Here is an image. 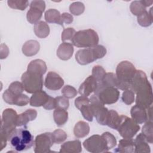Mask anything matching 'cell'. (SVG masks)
Masks as SVG:
<instances>
[{
  "label": "cell",
  "mask_w": 153,
  "mask_h": 153,
  "mask_svg": "<svg viewBox=\"0 0 153 153\" xmlns=\"http://www.w3.org/2000/svg\"><path fill=\"white\" fill-rule=\"evenodd\" d=\"M8 141L11 146L16 151L29 149L33 145V137L26 128H16L8 136Z\"/></svg>",
  "instance_id": "6da1fadb"
},
{
  "label": "cell",
  "mask_w": 153,
  "mask_h": 153,
  "mask_svg": "<svg viewBox=\"0 0 153 153\" xmlns=\"http://www.w3.org/2000/svg\"><path fill=\"white\" fill-rule=\"evenodd\" d=\"M136 71L134 65L129 61L124 60L118 63L115 73L119 82L118 88L122 90L130 89V82Z\"/></svg>",
  "instance_id": "7a4b0ae2"
},
{
  "label": "cell",
  "mask_w": 153,
  "mask_h": 153,
  "mask_svg": "<svg viewBox=\"0 0 153 153\" xmlns=\"http://www.w3.org/2000/svg\"><path fill=\"white\" fill-rule=\"evenodd\" d=\"M106 54V48L102 45H97L91 48L78 50L75 54V59L79 65H86L103 58Z\"/></svg>",
  "instance_id": "3957f363"
},
{
  "label": "cell",
  "mask_w": 153,
  "mask_h": 153,
  "mask_svg": "<svg viewBox=\"0 0 153 153\" xmlns=\"http://www.w3.org/2000/svg\"><path fill=\"white\" fill-rule=\"evenodd\" d=\"M99 41L97 32L91 29L76 32L72 39V44L78 48H91L98 45Z\"/></svg>",
  "instance_id": "277c9868"
},
{
  "label": "cell",
  "mask_w": 153,
  "mask_h": 153,
  "mask_svg": "<svg viewBox=\"0 0 153 153\" xmlns=\"http://www.w3.org/2000/svg\"><path fill=\"white\" fill-rule=\"evenodd\" d=\"M116 130L122 137L131 139L139 131L140 126L131 118L121 115Z\"/></svg>",
  "instance_id": "5b68a950"
},
{
  "label": "cell",
  "mask_w": 153,
  "mask_h": 153,
  "mask_svg": "<svg viewBox=\"0 0 153 153\" xmlns=\"http://www.w3.org/2000/svg\"><path fill=\"white\" fill-rule=\"evenodd\" d=\"M94 93L103 105L115 103L120 97V91L117 88L104 86L100 82H97V87Z\"/></svg>",
  "instance_id": "8992f818"
},
{
  "label": "cell",
  "mask_w": 153,
  "mask_h": 153,
  "mask_svg": "<svg viewBox=\"0 0 153 153\" xmlns=\"http://www.w3.org/2000/svg\"><path fill=\"white\" fill-rule=\"evenodd\" d=\"M43 75L31 73L28 71L24 72L21 77L24 90L28 93H34L41 90L43 87Z\"/></svg>",
  "instance_id": "52a82bcc"
},
{
  "label": "cell",
  "mask_w": 153,
  "mask_h": 153,
  "mask_svg": "<svg viewBox=\"0 0 153 153\" xmlns=\"http://www.w3.org/2000/svg\"><path fill=\"white\" fill-rule=\"evenodd\" d=\"M83 146L88 152L91 153H100L108 152L104 139L102 136L94 134L85 140Z\"/></svg>",
  "instance_id": "ba28073f"
},
{
  "label": "cell",
  "mask_w": 153,
  "mask_h": 153,
  "mask_svg": "<svg viewBox=\"0 0 153 153\" xmlns=\"http://www.w3.org/2000/svg\"><path fill=\"white\" fill-rule=\"evenodd\" d=\"M18 114L12 108L5 109L2 114L1 129L3 130L9 136L17 127Z\"/></svg>",
  "instance_id": "9c48e42d"
},
{
  "label": "cell",
  "mask_w": 153,
  "mask_h": 153,
  "mask_svg": "<svg viewBox=\"0 0 153 153\" xmlns=\"http://www.w3.org/2000/svg\"><path fill=\"white\" fill-rule=\"evenodd\" d=\"M136 104L147 109L152 104V88L151 83L148 81L141 87L136 93Z\"/></svg>",
  "instance_id": "30bf717a"
},
{
  "label": "cell",
  "mask_w": 153,
  "mask_h": 153,
  "mask_svg": "<svg viewBox=\"0 0 153 153\" xmlns=\"http://www.w3.org/2000/svg\"><path fill=\"white\" fill-rule=\"evenodd\" d=\"M54 143L52 133L47 132L38 135L34 141V152L36 153H47L51 152L50 148Z\"/></svg>",
  "instance_id": "8fae6325"
},
{
  "label": "cell",
  "mask_w": 153,
  "mask_h": 153,
  "mask_svg": "<svg viewBox=\"0 0 153 153\" xmlns=\"http://www.w3.org/2000/svg\"><path fill=\"white\" fill-rule=\"evenodd\" d=\"M63 84L64 80L58 74L53 71L48 72L44 82L47 88L54 91L58 90L62 87Z\"/></svg>",
  "instance_id": "7c38bea8"
},
{
  "label": "cell",
  "mask_w": 153,
  "mask_h": 153,
  "mask_svg": "<svg viewBox=\"0 0 153 153\" xmlns=\"http://www.w3.org/2000/svg\"><path fill=\"white\" fill-rule=\"evenodd\" d=\"M148 81L146 74L141 70H137L130 82V89L136 93Z\"/></svg>",
  "instance_id": "4fadbf2b"
},
{
  "label": "cell",
  "mask_w": 153,
  "mask_h": 153,
  "mask_svg": "<svg viewBox=\"0 0 153 153\" xmlns=\"http://www.w3.org/2000/svg\"><path fill=\"white\" fill-rule=\"evenodd\" d=\"M97 85V81L92 75H90L88 76L80 85L78 89V92L81 96L87 97L95 91Z\"/></svg>",
  "instance_id": "5bb4252c"
},
{
  "label": "cell",
  "mask_w": 153,
  "mask_h": 153,
  "mask_svg": "<svg viewBox=\"0 0 153 153\" xmlns=\"http://www.w3.org/2000/svg\"><path fill=\"white\" fill-rule=\"evenodd\" d=\"M130 114L131 119L138 124H143L148 121L146 109L136 104L132 106L130 110Z\"/></svg>",
  "instance_id": "9a60e30c"
},
{
  "label": "cell",
  "mask_w": 153,
  "mask_h": 153,
  "mask_svg": "<svg viewBox=\"0 0 153 153\" xmlns=\"http://www.w3.org/2000/svg\"><path fill=\"white\" fill-rule=\"evenodd\" d=\"M74 51V49L72 44L63 42L57 50V56L62 60H68L72 57Z\"/></svg>",
  "instance_id": "2e32d148"
},
{
  "label": "cell",
  "mask_w": 153,
  "mask_h": 153,
  "mask_svg": "<svg viewBox=\"0 0 153 153\" xmlns=\"http://www.w3.org/2000/svg\"><path fill=\"white\" fill-rule=\"evenodd\" d=\"M49 95L43 90L38 91L32 95L30 98V105L35 107L44 106L49 98Z\"/></svg>",
  "instance_id": "e0dca14e"
},
{
  "label": "cell",
  "mask_w": 153,
  "mask_h": 153,
  "mask_svg": "<svg viewBox=\"0 0 153 153\" xmlns=\"http://www.w3.org/2000/svg\"><path fill=\"white\" fill-rule=\"evenodd\" d=\"M37 117V112L33 109H28L24 112L18 115L17 119V127L25 126L29 121L34 120Z\"/></svg>",
  "instance_id": "ac0fdd59"
},
{
  "label": "cell",
  "mask_w": 153,
  "mask_h": 153,
  "mask_svg": "<svg viewBox=\"0 0 153 153\" xmlns=\"http://www.w3.org/2000/svg\"><path fill=\"white\" fill-rule=\"evenodd\" d=\"M27 71L43 75L47 71L46 63L41 59L33 60L28 64Z\"/></svg>",
  "instance_id": "d6986e66"
},
{
  "label": "cell",
  "mask_w": 153,
  "mask_h": 153,
  "mask_svg": "<svg viewBox=\"0 0 153 153\" xmlns=\"http://www.w3.org/2000/svg\"><path fill=\"white\" fill-rule=\"evenodd\" d=\"M134 152L136 153L143 152L149 153L151 152L150 146L148 145L145 137L141 133H139L136 139L134 140Z\"/></svg>",
  "instance_id": "ffe728a7"
},
{
  "label": "cell",
  "mask_w": 153,
  "mask_h": 153,
  "mask_svg": "<svg viewBox=\"0 0 153 153\" xmlns=\"http://www.w3.org/2000/svg\"><path fill=\"white\" fill-rule=\"evenodd\" d=\"M40 49V44L36 40H29L24 43L22 46L23 53L27 57L36 55Z\"/></svg>",
  "instance_id": "44dd1931"
},
{
  "label": "cell",
  "mask_w": 153,
  "mask_h": 153,
  "mask_svg": "<svg viewBox=\"0 0 153 153\" xmlns=\"http://www.w3.org/2000/svg\"><path fill=\"white\" fill-rule=\"evenodd\" d=\"M82 151L81 143L79 140L68 141L61 145L60 152L79 153Z\"/></svg>",
  "instance_id": "7402d4cb"
},
{
  "label": "cell",
  "mask_w": 153,
  "mask_h": 153,
  "mask_svg": "<svg viewBox=\"0 0 153 153\" xmlns=\"http://www.w3.org/2000/svg\"><path fill=\"white\" fill-rule=\"evenodd\" d=\"M115 152L123 153H132L134 152V140L131 139H123L119 141L118 146Z\"/></svg>",
  "instance_id": "603a6c76"
},
{
  "label": "cell",
  "mask_w": 153,
  "mask_h": 153,
  "mask_svg": "<svg viewBox=\"0 0 153 153\" xmlns=\"http://www.w3.org/2000/svg\"><path fill=\"white\" fill-rule=\"evenodd\" d=\"M90 132L89 124L83 121H79L76 123L74 128V133L77 138H82L88 134Z\"/></svg>",
  "instance_id": "cb8c5ba5"
},
{
  "label": "cell",
  "mask_w": 153,
  "mask_h": 153,
  "mask_svg": "<svg viewBox=\"0 0 153 153\" xmlns=\"http://www.w3.org/2000/svg\"><path fill=\"white\" fill-rule=\"evenodd\" d=\"M33 30L35 35L39 38H45L50 33V27L44 21H39L34 25Z\"/></svg>",
  "instance_id": "d4e9b609"
},
{
  "label": "cell",
  "mask_w": 153,
  "mask_h": 153,
  "mask_svg": "<svg viewBox=\"0 0 153 153\" xmlns=\"http://www.w3.org/2000/svg\"><path fill=\"white\" fill-rule=\"evenodd\" d=\"M53 118L57 126H63L68 120V112L65 109L56 108L53 112Z\"/></svg>",
  "instance_id": "484cf974"
},
{
  "label": "cell",
  "mask_w": 153,
  "mask_h": 153,
  "mask_svg": "<svg viewBox=\"0 0 153 153\" xmlns=\"http://www.w3.org/2000/svg\"><path fill=\"white\" fill-rule=\"evenodd\" d=\"M61 14L56 9H49L45 11L44 17L47 22L56 23L60 25Z\"/></svg>",
  "instance_id": "4316f807"
},
{
  "label": "cell",
  "mask_w": 153,
  "mask_h": 153,
  "mask_svg": "<svg viewBox=\"0 0 153 153\" xmlns=\"http://www.w3.org/2000/svg\"><path fill=\"white\" fill-rule=\"evenodd\" d=\"M151 8L149 11H145L140 15L137 16V21L139 25L142 27H148L152 25V14Z\"/></svg>",
  "instance_id": "83f0119b"
},
{
  "label": "cell",
  "mask_w": 153,
  "mask_h": 153,
  "mask_svg": "<svg viewBox=\"0 0 153 153\" xmlns=\"http://www.w3.org/2000/svg\"><path fill=\"white\" fill-rule=\"evenodd\" d=\"M100 82L104 86L115 87L118 89L119 82L115 74L112 72L106 73Z\"/></svg>",
  "instance_id": "f1b7e54d"
},
{
  "label": "cell",
  "mask_w": 153,
  "mask_h": 153,
  "mask_svg": "<svg viewBox=\"0 0 153 153\" xmlns=\"http://www.w3.org/2000/svg\"><path fill=\"white\" fill-rule=\"evenodd\" d=\"M42 15V12L39 10L30 8L26 14L27 20L31 24H35L39 22Z\"/></svg>",
  "instance_id": "f546056e"
},
{
  "label": "cell",
  "mask_w": 153,
  "mask_h": 153,
  "mask_svg": "<svg viewBox=\"0 0 153 153\" xmlns=\"http://www.w3.org/2000/svg\"><path fill=\"white\" fill-rule=\"evenodd\" d=\"M142 133L145 137L147 142L149 143L153 142V134H152V121H148L142 127Z\"/></svg>",
  "instance_id": "4dcf8cb0"
},
{
  "label": "cell",
  "mask_w": 153,
  "mask_h": 153,
  "mask_svg": "<svg viewBox=\"0 0 153 153\" xmlns=\"http://www.w3.org/2000/svg\"><path fill=\"white\" fill-rule=\"evenodd\" d=\"M130 9L131 13L136 16L140 15L142 13L146 11V7L142 4L141 1H134L130 5Z\"/></svg>",
  "instance_id": "1f68e13d"
},
{
  "label": "cell",
  "mask_w": 153,
  "mask_h": 153,
  "mask_svg": "<svg viewBox=\"0 0 153 153\" xmlns=\"http://www.w3.org/2000/svg\"><path fill=\"white\" fill-rule=\"evenodd\" d=\"M7 4L10 8L22 11L25 10L29 5V2L26 0H8Z\"/></svg>",
  "instance_id": "d6a6232c"
},
{
  "label": "cell",
  "mask_w": 153,
  "mask_h": 153,
  "mask_svg": "<svg viewBox=\"0 0 153 153\" xmlns=\"http://www.w3.org/2000/svg\"><path fill=\"white\" fill-rule=\"evenodd\" d=\"M119 120L120 115H118L117 112L114 110H110L106 126L113 129L116 130L119 122Z\"/></svg>",
  "instance_id": "836d02e7"
},
{
  "label": "cell",
  "mask_w": 153,
  "mask_h": 153,
  "mask_svg": "<svg viewBox=\"0 0 153 153\" xmlns=\"http://www.w3.org/2000/svg\"><path fill=\"white\" fill-rule=\"evenodd\" d=\"M85 10L84 4L81 2H74L69 6L71 13L74 16H79L84 13Z\"/></svg>",
  "instance_id": "e575fe53"
},
{
  "label": "cell",
  "mask_w": 153,
  "mask_h": 153,
  "mask_svg": "<svg viewBox=\"0 0 153 153\" xmlns=\"http://www.w3.org/2000/svg\"><path fill=\"white\" fill-rule=\"evenodd\" d=\"M52 137L54 143L60 144L67 139L66 133L62 129H56L52 133Z\"/></svg>",
  "instance_id": "d590c367"
},
{
  "label": "cell",
  "mask_w": 153,
  "mask_h": 153,
  "mask_svg": "<svg viewBox=\"0 0 153 153\" xmlns=\"http://www.w3.org/2000/svg\"><path fill=\"white\" fill-rule=\"evenodd\" d=\"M105 140L108 150L112 149L117 145V140L115 137L109 132H105L101 135Z\"/></svg>",
  "instance_id": "8d00e7d4"
},
{
  "label": "cell",
  "mask_w": 153,
  "mask_h": 153,
  "mask_svg": "<svg viewBox=\"0 0 153 153\" xmlns=\"http://www.w3.org/2000/svg\"><path fill=\"white\" fill-rule=\"evenodd\" d=\"M106 74L104 68L99 65L94 66L92 69V76L95 78L97 82H100Z\"/></svg>",
  "instance_id": "74e56055"
},
{
  "label": "cell",
  "mask_w": 153,
  "mask_h": 153,
  "mask_svg": "<svg viewBox=\"0 0 153 153\" xmlns=\"http://www.w3.org/2000/svg\"><path fill=\"white\" fill-rule=\"evenodd\" d=\"M80 111L83 116V117L88 121H92L93 120V112L92 108L90 104L82 106L80 108Z\"/></svg>",
  "instance_id": "f35d334b"
},
{
  "label": "cell",
  "mask_w": 153,
  "mask_h": 153,
  "mask_svg": "<svg viewBox=\"0 0 153 153\" xmlns=\"http://www.w3.org/2000/svg\"><path fill=\"white\" fill-rule=\"evenodd\" d=\"M135 93L130 89L124 90L122 94V100L126 105H131L134 102Z\"/></svg>",
  "instance_id": "ab89813d"
},
{
  "label": "cell",
  "mask_w": 153,
  "mask_h": 153,
  "mask_svg": "<svg viewBox=\"0 0 153 153\" xmlns=\"http://www.w3.org/2000/svg\"><path fill=\"white\" fill-rule=\"evenodd\" d=\"M55 99L56 108H60L63 109H68L69 106V102L68 99L65 96H57Z\"/></svg>",
  "instance_id": "60d3db41"
},
{
  "label": "cell",
  "mask_w": 153,
  "mask_h": 153,
  "mask_svg": "<svg viewBox=\"0 0 153 153\" xmlns=\"http://www.w3.org/2000/svg\"><path fill=\"white\" fill-rule=\"evenodd\" d=\"M63 96L68 99H72L75 97L78 93L77 90L72 86L66 85L63 87L61 91Z\"/></svg>",
  "instance_id": "b9f144b4"
},
{
  "label": "cell",
  "mask_w": 153,
  "mask_h": 153,
  "mask_svg": "<svg viewBox=\"0 0 153 153\" xmlns=\"http://www.w3.org/2000/svg\"><path fill=\"white\" fill-rule=\"evenodd\" d=\"M8 89L16 95L22 94L23 91L25 90L23 84L19 81L11 82L8 87Z\"/></svg>",
  "instance_id": "7bdbcfd3"
},
{
  "label": "cell",
  "mask_w": 153,
  "mask_h": 153,
  "mask_svg": "<svg viewBox=\"0 0 153 153\" xmlns=\"http://www.w3.org/2000/svg\"><path fill=\"white\" fill-rule=\"evenodd\" d=\"M75 33H76L75 30L72 27H68V28L64 29L61 35L62 41L63 42L67 40L72 41Z\"/></svg>",
  "instance_id": "ee69618b"
},
{
  "label": "cell",
  "mask_w": 153,
  "mask_h": 153,
  "mask_svg": "<svg viewBox=\"0 0 153 153\" xmlns=\"http://www.w3.org/2000/svg\"><path fill=\"white\" fill-rule=\"evenodd\" d=\"M30 102L29 97L25 94H20L16 96L15 100H14V105L19 106H23L26 105Z\"/></svg>",
  "instance_id": "f6af8a7d"
},
{
  "label": "cell",
  "mask_w": 153,
  "mask_h": 153,
  "mask_svg": "<svg viewBox=\"0 0 153 153\" xmlns=\"http://www.w3.org/2000/svg\"><path fill=\"white\" fill-rule=\"evenodd\" d=\"M17 95H16L13 92H11L8 88L5 90V91L3 93L2 98L4 100L10 105H14V100Z\"/></svg>",
  "instance_id": "bcb514c9"
},
{
  "label": "cell",
  "mask_w": 153,
  "mask_h": 153,
  "mask_svg": "<svg viewBox=\"0 0 153 153\" xmlns=\"http://www.w3.org/2000/svg\"><path fill=\"white\" fill-rule=\"evenodd\" d=\"M90 103V99L84 96H81L78 97L75 100V105L76 108L80 109V108Z\"/></svg>",
  "instance_id": "7dc6e473"
},
{
  "label": "cell",
  "mask_w": 153,
  "mask_h": 153,
  "mask_svg": "<svg viewBox=\"0 0 153 153\" xmlns=\"http://www.w3.org/2000/svg\"><path fill=\"white\" fill-rule=\"evenodd\" d=\"M30 8H35L41 11L42 13L45 9V3L44 1L41 0H34L30 4Z\"/></svg>",
  "instance_id": "c3c4849f"
},
{
  "label": "cell",
  "mask_w": 153,
  "mask_h": 153,
  "mask_svg": "<svg viewBox=\"0 0 153 153\" xmlns=\"http://www.w3.org/2000/svg\"><path fill=\"white\" fill-rule=\"evenodd\" d=\"M73 20L74 18L72 14L68 13H63L61 14L60 17V25L63 26L64 23L67 25L71 24L72 23Z\"/></svg>",
  "instance_id": "681fc988"
},
{
  "label": "cell",
  "mask_w": 153,
  "mask_h": 153,
  "mask_svg": "<svg viewBox=\"0 0 153 153\" xmlns=\"http://www.w3.org/2000/svg\"><path fill=\"white\" fill-rule=\"evenodd\" d=\"M0 139H1V144H0V150L2 151L7 145V142L8 141V134L2 129L0 130Z\"/></svg>",
  "instance_id": "f907efd6"
},
{
  "label": "cell",
  "mask_w": 153,
  "mask_h": 153,
  "mask_svg": "<svg viewBox=\"0 0 153 153\" xmlns=\"http://www.w3.org/2000/svg\"><path fill=\"white\" fill-rule=\"evenodd\" d=\"M0 47V58L1 59H5L9 54L8 47L5 44H1Z\"/></svg>",
  "instance_id": "816d5d0a"
},
{
  "label": "cell",
  "mask_w": 153,
  "mask_h": 153,
  "mask_svg": "<svg viewBox=\"0 0 153 153\" xmlns=\"http://www.w3.org/2000/svg\"><path fill=\"white\" fill-rule=\"evenodd\" d=\"M44 109H47V110H51L53 109L56 108L55 106V99L51 96H49L48 100L46 102V103L43 106Z\"/></svg>",
  "instance_id": "f5cc1de1"
},
{
  "label": "cell",
  "mask_w": 153,
  "mask_h": 153,
  "mask_svg": "<svg viewBox=\"0 0 153 153\" xmlns=\"http://www.w3.org/2000/svg\"><path fill=\"white\" fill-rule=\"evenodd\" d=\"M141 2L142 3V4L145 7H149L150 5H151L153 3V1H145V0H142L141 1Z\"/></svg>",
  "instance_id": "db71d44e"
}]
</instances>
